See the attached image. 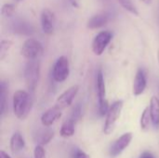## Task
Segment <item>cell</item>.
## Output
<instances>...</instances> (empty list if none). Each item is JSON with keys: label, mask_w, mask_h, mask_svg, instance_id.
I'll return each mask as SVG.
<instances>
[{"label": "cell", "mask_w": 159, "mask_h": 158, "mask_svg": "<svg viewBox=\"0 0 159 158\" xmlns=\"http://www.w3.org/2000/svg\"><path fill=\"white\" fill-rule=\"evenodd\" d=\"M70 4L72 5V7L78 8L80 7V0H69Z\"/></svg>", "instance_id": "cell-27"}, {"label": "cell", "mask_w": 159, "mask_h": 158, "mask_svg": "<svg viewBox=\"0 0 159 158\" xmlns=\"http://www.w3.org/2000/svg\"><path fill=\"white\" fill-rule=\"evenodd\" d=\"M112 40V34L109 31L100 32L93 39L92 50L95 55L101 56Z\"/></svg>", "instance_id": "cell-7"}, {"label": "cell", "mask_w": 159, "mask_h": 158, "mask_svg": "<svg viewBox=\"0 0 159 158\" xmlns=\"http://www.w3.org/2000/svg\"><path fill=\"white\" fill-rule=\"evenodd\" d=\"M82 115V107H81V104L77 103L72 110V113H71V119H73L75 122H77L80 117Z\"/></svg>", "instance_id": "cell-24"}, {"label": "cell", "mask_w": 159, "mask_h": 158, "mask_svg": "<svg viewBox=\"0 0 159 158\" xmlns=\"http://www.w3.org/2000/svg\"><path fill=\"white\" fill-rule=\"evenodd\" d=\"M96 89L99 102V112L101 115H104L108 113L110 107L106 100V88L102 69H99L96 74Z\"/></svg>", "instance_id": "cell-3"}, {"label": "cell", "mask_w": 159, "mask_h": 158, "mask_svg": "<svg viewBox=\"0 0 159 158\" xmlns=\"http://www.w3.org/2000/svg\"><path fill=\"white\" fill-rule=\"evenodd\" d=\"M141 1H143L144 4H146V5H150L152 2H153V0H141Z\"/></svg>", "instance_id": "cell-30"}, {"label": "cell", "mask_w": 159, "mask_h": 158, "mask_svg": "<svg viewBox=\"0 0 159 158\" xmlns=\"http://www.w3.org/2000/svg\"><path fill=\"white\" fill-rule=\"evenodd\" d=\"M11 30L15 34H19L22 35H32L34 33V28L31 24V22L21 19H17L12 21Z\"/></svg>", "instance_id": "cell-11"}, {"label": "cell", "mask_w": 159, "mask_h": 158, "mask_svg": "<svg viewBox=\"0 0 159 158\" xmlns=\"http://www.w3.org/2000/svg\"><path fill=\"white\" fill-rule=\"evenodd\" d=\"M75 122L69 118L66 121H64V123L62 124L61 128V136L62 138H70L75 134Z\"/></svg>", "instance_id": "cell-18"}, {"label": "cell", "mask_w": 159, "mask_h": 158, "mask_svg": "<svg viewBox=\"0 0 159 158\" xmlns=\"http://www.w3.org/2000/svg\"><path fill=\"white\" fill-rule=\"evenodd\" d=\"M146 85H147L146 74L143 69H139L135 75L134 82H133V88H132L133 94L135 96L142 95L146 88Z\"/></svg>", "instance_id": "cell-13"}, {"label": "cell", "mask_w": 159, "mask_h": 158, "mask_svg": "<svg viewBox=\"0 0 159 158\" xmlns=\"http://www.w3.org/2000/svg\"><path fill=\"white\" fill-rule=\"evenodd\" d=\"M132 140V133L127 132L120 136L110 147L109 154L112 157L118 156L119 155L122 154V152L129 145Z\"/></svg>", "instance_id": "cell-8"}, {"label": "cell", "mask_w": 159, "mask_h": 158, "mask_svg": "<svg viewBox=\"0 0 159 158\" xmlns=\"http://www.w3.org/2000/svg\"><path fill=\"white\" fill-rule=\"evenodd\" d=\"M108 21H109V15L105 12H102V13H99V14L92 16L88 20L87 25H88V28L94 30V29H99L106 25Z\"/></svg>", "instance_id": "cell-14"}, {"label": "cell", "mask_w": 159, "mask_h": 158, "mask_svg": "<svg viewBox=\"0 0 159 158\" xmlns=\"http://www.w3.org/2000/svg\"><path fill=\"white\" fill-rule=\"evenodd\" d=\"M15 12V6L13 4H5L2 7L1 13L4 17H10Z\"/></svg>", "instance_id": "cell-23"}, {"label": "cell", "mask_w": 159, "mask_h": 158, "mask_svg": "<svg viewBox=\"0 0 159 158\" xmlns=\"http://www.w3.org/2000/svg\"><path fill=\"white\" fill-rule=\"evenodd\" d=\"M70 73L69 61L65 56H61L55 62L53 66L52 76L56 82L61 83L67 79Z\"/></svg>", "instance_id": "cell-6"}, {"label": "cell", "mask_w": 159, "mask_h": 158, "mask_svg": "<svg viewBox=\"0 0 159 158\" xmlns=\"http://www.w3.org/2000/svg\"><path fill=\"white\" fill-rule=\"evenodd\" d=\"M7 86L6 84V82L2 81L0 84V102H1V115L3 116L6 113L7 110Z\"/></svg>", "instance_id": "cell-19"}, {"label": "cell", "mask_w": 159, "mask_h": 158, "mask_svg": "<svg viewBox=\"0 0 159 158\" xmlns=\"http://www.w3.org/2000/svg\"><path fill=\"white\" fill-rule=\"evenodd\" d=\"M73 158H90L88 154H86L84 151L80 149H76L74 154H73Z\"/></svg>", "instance_id": "cell-26"}, {"label": "cell", "mask_w": 159, "mask_h": 158, "mask_svg": "<svg viewBox=\"0 0 159 158\" xmlns=\"http://www.w3.org/2000/svg\"><path fill=\"white\" fill-rule=\"evenodd\" d=\"M61 109H60L57 105L48 109L41 116V123L44 127H50L53 125L61 116Z\"/></svg>", "instance_id": "cell-12"}, {"label": "cell", "mask_w": 159, "mask_h": 158, "mask_svg": "<svg viewBox=\"0 0 159 158\" xmlns=\"http://www.w3.org/2000/svg\"><path fill=\"white\" fill-rule=\"evenodd\" d=\"M54 137V131L49 129H41L34 134V141L41 145H47Z\"/></svg>", "instance_id": "cell-15"}, {"label": "cell", "mask_w": 159, "mask_h": 158, "mask_svg": "<svg viewBox=\"0 0 159 158\" xmlns=\"http://www.w3.org/2000/svg\"><path fill=\"white\" fill-rule=\"evenodd\" d=\"M55 14L48 8H45L41 13V26L44 34L50 35L55 29Z\"/></svg>", "instance_id": "cell-10"}, {"label": "cell", "mask_w": 159, "mask_h": 158, "mask_svg": "<svg viewBox=\"0 0 159 158\" xmlns=\"http://www.w3.org/2000/svg\"><path fill=\"white\" fill-rule=\"evenodd\" d=\"M150 115L152 124L155 128L159 129V99L153 96L150 101Z\"/></svg>", "instance_id": "cell-17"}, {"label": "cell", "mask_w": 159, "mask_h": 158, "mask_svg": "<svg viewBox=\"0 0 159 158\" xmlns=\"http://www.w3.org/2000/svg\"><path fill=\"white\" fill-rule=\"evenodd\" d=\"M12 46L10 40H2L0 43V60H4Z\"/></svg>", "instance_id": "cell-22"}, {"label": "cell", "mask_w": 159, "mask_h": 158, "mask_svg": "<svg viewBox=\"0 0 159 158\" xmlns=\"http://www.w3.org/2000/svg\"><path fill=\"white\" fill-rule=\"evenodd\" d=\"M34 158H46V151L41 144H37L34 150Z\"/></svg>", "instance_id": "cell-25"}, {"label": "cell", "mask_w": 159, "mask_h": 158, "mask_svg": "<svg viewBox=\"0 0 159 158\" xmlns=\"http://www.w3.org/2000/svg\"><path fill=\"white\" fill-rule=\"evenodd\" d=\"M150 122H152L151 115H150V108L146 107L141 116V128L143 130H147L150 126Z\"/></svg>", "instance_id": "cell-20"}, {"label": "cell", "mask_w": 159, "mask_h": 158, "mask_svg": "<svg viewBox=\"0 0 159 158\" xmlns=\"http://www.w3.org/2000/svg\"><path fill=\"white\" fill-rule=\"evenodd\" d=\"M17 2H20V1H22V0H16Z\"/></svg>", "instance_id": "cell-32"}, {"label": "cell", "mask_w": 159, "mask_h": 158, "mask_svg": "<svg viewBox=\"0 0 159 158\" xmlns=\"http://www.w3.org/2000/svg\"><path fill=\"white\" fill-rule=\"evenodd\" d=\"M157 60H158V63H159V49H158V52H157Z\"/></svg>", "instance_id": "cell-31"}, {"label": "cell", "mask_w": 159, "mask_h": 158, "mask_svg": "<svg viewBox=\"0 0 159 158\" xmlns=\"http://www.w3.org/2000/svg\"><path fill=\"white\" fill-rule=\"evenodd\" d=\"M0 158H11L5 151H3V150H1L0 151Z\"/></svg>", "instance_id": "cell-29"}, {"label": "cell", "mask_w": 159, "mask_h": 158, "mask_svg": "<svg viewBox=\"0 0 159 158\" xmlns=\"http://www.w3.org/2000/svg\"><path fill=\"white\" fill-rule=\"evenodd\" d=\"M33 106V100L29 92L17 90L13 95V112L17 118L24 119L29 115Z\"/></svg>", "instance_id": "cell-1"}, {"label": "cell", "mask_w": 159, "mask_h": 158, "mask_svg": "<svg viewBox=\"0 0 159 158\" xmlns=\"http://www.w3.org/2000/svg\"><path fill=\"white\" fill-rule=\"evenodd\" d=\"M122 109H123V102L122 101L115 102L110 106L108 113L106 114V119H105L104 128H103V132L105 134L109 135L114 131L116 123L121 115Z\"/></svg>", "instance_id": "cell-4"}, {"label": "cell", "mask_w": 159, "mask_h": 158, "mask_svg": "<svg viewBox=\"0 0 159 158\" xmlns=\"http://www.w3.org/2000/svg\"><path fill=\"white\" fill-rule=\"evenodd\" d=\"M139 158H155L150 152H143Z\"/></svg>", "instance_id": "cell-28"}, {"label": "cell", "mask_w": 159, "mask_h": 158, "mask_svg": "<svg viewBox=\"0 0 159 158\" xmlns=\"http://www.w3.org/2000/svg\"><path fill=\"white\" fill-rule=\"evenodd\" d=\"M78 90H79L78 85H74V86L70 87L61 95H60L58 97L55 105H57L61 110L67 108L68 106H70L72 104L74 99L75 98L76 94L78 93Z\"/></svg>", "instance_id": "cell-9"}, {"label": "cell", "mask_w": 159, "mask_h": 158, "mask_svg": "<svg viewBox=\"0 0 159 158\" xmlns=\"http://www.w3.org/2000/svg\"><path fill=\"white\" fill-rule=\"evenodd\" d=\"M25 147V141L20 132H15L10 139V150L16 155L21 152Z\"/></svg>", "instance_id": "cell-16"}, {"label": "cell", "mask_w": 159, "mask_h": 158, "mask_svg": "<svg viewBox=\"0 0 159 158\" xmlns=\"http://www.w3.org/2000/svg\"><path fill=\"white\" fill-rule=\"evenodd\" d=\"M43 46L38 40L29 38L23 43L20 49V54L28 61L38 60L43 55Z\"/></svg>", "instance_id": "cell-5"}, {"label": "cell", "mask_w": 159, "mask_h": 158, "mask_svg": "<svg viewBox=\"0 0 159 158\" xmlns=\"http://www.w3.org/2000/svg\"><path fill=\"white\" fill-rule=\"evenodd\" d=\"M40 78V62L38 60L28 61L24 69V80L28 90L34 92Z\"/></svg>", "instance_id": "cell-2"}, {"label": "cell", "mask_w": 159, "mask_h": 158, "mask_svg": "<svg viewBox=\"0 0 159 158\" xmlns=\"http://www.w3.org/2000/svg\"><path fill=\"white\" fill-rule=\"evenodd\" d=\"M117 1L129 13L133 14L134 16H139V11L137 7H135V5L133 4L132 0H117Z\"/></svg>", "instance_id": "cell-21"}]
</instances>
